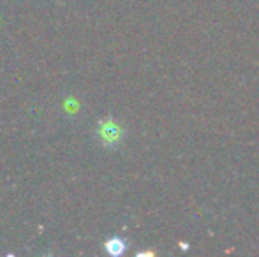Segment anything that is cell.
Instances as JSON below:
<instances>
[{"mask_svg": "<svg viewBox=\"0 0 259 257\" xmlns=\"http://www.w3.org/2000/svg\"><path fill=\"white\" fill-rule=\"evenodd\" d=\"M101 136L104 137V141H108V143H115V141L120 139V136H122V130L116 124H113V122H106V124L101 127Z\"/></svg>", "mask_w": 259, "mask_h": 257, "instance_id": "cell-1", "label": "cell"}, {"mask_svg": "<svg viewBox=\"0 0 259 257\" xmlns=\"http://www.w3.org/2000/svg\"><path fill=\"white\" fill-rule=\"evenodd\" d=\"M106 250L111 255H120L125 250V243H123L120 238H113V240H109L108 243H106Z\"/></svg>", "mask_w": 259, "mask_h": 257, "instance_id": "cell-2", "label": "cell"}]
</instances>
